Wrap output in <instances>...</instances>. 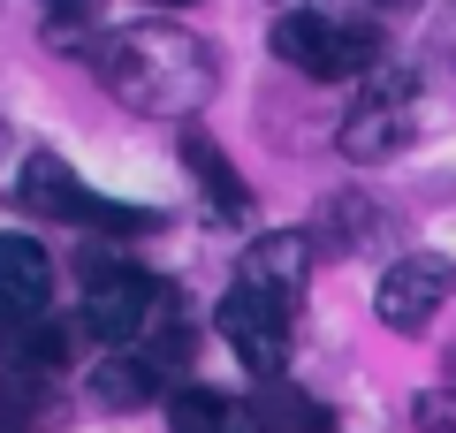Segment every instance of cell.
<instances>
[{"instance_id":"cell-1","label":"cell","mask_w":456,"mask_h":433,"mask_svg":"<svg viewBox=\"0 0 456 433\" xmlns=\"http://www.w3.org/2000/svg\"><path fill=\"white\" fill-rule=\"evenodd\" d=\"M77 53H92L99 84H107L122 107L137 114H160V122H183L213 99V53L206 38H191L183 23H130V31H99L84 38Z\"/></svg>"},{"instance_id":"cell-2","label":"cell","mask_w":456,"mask_h":433,"mask_svg":"<svg viewBox=\"0 0 456 433\" xmlns=\"http://www.w3.org/2000/svg\"><path fill=\"white\" fill-rule=\"evenodd\" d=\"M274 53L312 84H342V77H365L380 61V31L350 23V16H327V8H289L274 23Z\"/></svg>"},{"instance_id":"cell-3","label":"cell","mask_w":456,"mask_h":433,"mask_svg":"<svg viewBox=\"0 0 456 433\" xmlns=\"http://www.w3.org/2000/svg\"><path fill=\"white\" fill-rule=\"evenodd\" d=\"M77 320H84V335L130 350L152 327H167V282H152L145 266H122V258H99V266L84 274V312Z\"/></svg>"},{"instance_id":"cell-4","label":"cell","mask_w":456,"mask_h":433,"mask_svg":"<svg viewBox=\"0 0 456 433\" xmlns=\"http://www.w3.org/2000/svg\"><path fill=\"white\" fill-rule=\"evenodd\" d=\"M289 320H297V305L274 297V289H259V282H236L221 297V312H213L221 342L244 357L259 380H281V365H289Z\"/></svg>"},{"instance_id":"cell-5","label":"cell","mask_w":456,"mask_h":433,"mask_svg":"<svg viewBox=\"0 0 456 433\" xmlns=\"http://www.w3.org/2000/svg\"><path fill=\"white\" fill-rule=\"evenodd\" d=\"M16 198H23L31 213H46V221H99V228H114V236L152 228V213H130V206H107V198H92L61 160H53V152H31V160H23Z\"/></svg>"},{"instance_id":"cell-6","label":"cell","mask_w":456,"mask_h":433,"mask_svg":"<svg viewBox=\"0 0 456 433\" xmlns=\"http://www.w3.org/2000/svg\"><path fill=\"white\" fill-rule=\"evenodd\" d=\"M449 289H456L449 258L441 251H411V258H395V266L380 274L373 312H380V327H395V335H419V327H434V312L449 305Z\"/></svg>"},{"instance_id":"cell-7","label":"cell","mask_w":456,"mask_h":433,"mask_svg":"<svg viewBox=\"0 0 456 433\" xmlns=\"http://www.w3.org/2000/svg\"><path fill=\"white\" fill-rule=\"evenodd\" d=\"M411 99H419L411 77H380L358 107L342 114V152H350V160H388V152H403L411 129H419V107H411Z\"/></svg>"},{"instance_id":"cell-8","label":"cell","mask_w":456,"mask_h":433,"mask_svg":"<svg viewBox=\"0 0 456 433\" xmlns=\"http://www.w3.org/2000/svg\"><path fill=\"white\" fill-rule=\"evenodd\" d=\"M46 305H53V258L31 236H0V327L16 335V327L46 320Z\"/></svg>"},{"instance_id":"cell-9","label":"cell","mask_w":456,"mask_h":433,"mask_svg":"<svg viewBox=\"0 0 456 433\" xmlns=\"http://www.w3.org/2000/svg\"><path fill=\"white\" fill-rule=\"evenodd\" d=\"M305 274H312V236H297V228H274V236H259L244 251V274L236 282H259V289H274V297H305Z\"/></svg>"},{"instance_id":"cell-10","label":"cell","mask_w":456,"mask_h":433,"mask_svg":"<svg viewBox=\"0 0 456 433\" xmlns=\"http://www.w3.org/2000/svg\"><path fill=\"white\" fill-rule=\"evenodd\" d=\"M167 426L175 433H259V403H236L221 388H175L167 396Z\"/></svg>"},{"instance_id":"cell-11","label":"cell","mask_w":456,"mask_h":433,"mask_svg":"<svg viewBox=\"0 0 456 433\" xmlns=\"http://www.w3.org/2000/svg\"><path fill=\"white\" fill-rule=\"evenodd\" d=\"M183 160H191L198 191L213 198V213H221V221H244V213H251V191L236 183V167L221 160V144H213L206 129H183Z\"/></svg>"},{"instance_id":"cell-12","label":"cell","mask_w":456,"mask_h":433,"mask_svg":"<svg viewBox=\"0 0 456 433\" xmlns=\"http://www.w3.org/2000/svg\"><path fill=\"white\" fill-rule=\"evenodd\" d=\"M251 403H259V433H335V418H327L320 403L297 396V388H281V380L259 388Z\"/></svg>"},{"instance_id":"cell-13","label":"cell","mask_w":456,"mask_h":433,"mask_svg":"<svg viewBox=\"0 0 456 433\" xmlns=\"http://www.w3.org/2000/svg\"><path fill=\"white\" fill-rule=\"evenodd\" d=\"M320 228H327V251H365V243L380 236V206L358 198V191H342V198H327Z\"/></svg>"},{"instance_id":"cell-14","label":"cell","mask_w":456,"mask_h":433,"mask_svg":"<svg viewBox=\"0 0 456 433\" xmlns=\"http://www.w3.org/2000/svg\"><path fill=\"white\" fill-rule=\"evenodd\" d=\"M46 16H53V38H61V53H77L84 23L99 16V0H46Z\"/></svg>"},{"instance_id":"cell-15","label":"cell","mask_w":456,"mask_h":433,"mask_svg":"<svg viewBox=\"0 0 456 433\" xmlns=\"http://www.w3.org/2000/svg\"><path fill=\"white\" fill-rule=\"evenodd\" d=\"M411 418H419L426 433H456V388H426V396L411 403Z\"/></svg>"},{"instance_id":"cell-16","label":"cell","mask_w":456,"mask_h":433,"mask_svg":"<svg viewBox=\"0 0 456 433\" xmlns=\"http://www.w3.org/2000/svg\"><path fill=\"white\" fill-rule=\"evenodd\" d=\"M152 8H198V0H152Z\"/></svg>"},{"instance_id":"cell-17","label":"cell","mask_w":456,"mask_h":433,"mask_svg":"<svg viewBox=\"0 0 456 433\" xmlns=\"http://www.w3.org/2000/svg\"><path fill=\"white\" fill-rule=\"evenodd\" d=\"M449 53H456V31H449Z\"/></svg>"},{"instance_id":"cell-18","label":"cell","mask_w":456,"mask_h":433,"mask_svg":"<svg viewBox=\"0 0 456 433\" xmlns=\"http://www.w3.org/2000/svg\"><path fill=\"white\" fill-rule=\"evenodd\" d=\"M305 8H312V0H305Z\"/></svg>"}]
</instances>
